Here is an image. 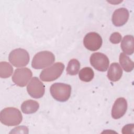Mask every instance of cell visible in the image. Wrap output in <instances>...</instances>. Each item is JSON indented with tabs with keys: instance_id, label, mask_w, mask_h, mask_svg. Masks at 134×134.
Returning <instances> with one entry per match:
<instances>
[{
	"instance_id": "19",
	"label": "cell",
	"mask_w": 134,
	"mask_h": 134,
	"mask_svg": "<svg viewBox=\"0 0 134 134\" xmlns=\"http://www.w3.org/2000/svg\"><path fill=\"white\" fill-rule=\"evenodd\" d=\"M122 36L120 33L118 32H115L113 33L109 38L110 41L114 44L119 43L121 40Z\"/></svg>"
},
{
	"instance_id": "8",
	"label": "cell",
	"mask_w": 134,
	"mask_h": 134,
	"mask_svg": "<svg viewBox=\"0 0 134 134\" xmlns=\"http://www.w3.org/2000/svg\"><path fill=\"white\" fill-rule=\"evenodd\" d=\"M90 61L91 65L99 71L105 72L109 66V59L105 54L100 52L93 53L90 57Z\"/></svg>"
},
{
	"instance_id": "21",
	"label": "cell",
	"mask_w": 134,
	"mask_h": 134,
	"mask_svg": "<svg viewBox=\"0 0 134 134\" xmlns=\"http://www.w3.org/2000/svg\"><path fill=\"white\" fill-rule=\"evenodd\" d=\"M134 125L133 124H128L125 125L122 129V133H127L133 132Z\"/></svg>"
},
{
	"instance_id": "6",
	"label": "cell",
	"mask_w": 134,
	"mask_h": 134,
	"mask_svg": "<svg viewBox=\"0 0 134 134\" xmlns=\"http://www.w3.org/2000/svg\"><path fill=\"white\" fill-rule=\"evenodd\" d=\"M27 91L28 94L32 98H40L44 94L45 86L37 77H34L28 83Z\"/></svg>"
},
{
	"instance_id": "17",
	"label": "cell",
	"mask_w": 134,
	"mask_h": 134,
	"mask_svg": "<svg viewBox=\"0 0 134 134\" xmlns=\"http://www.w3.org/2000/svg\"><path fill=\"white\" fill-rule=\"evenodd\" d=\"M13 72V68L7 62L2 61L0 62V77L1 78H8Z\"/></svg>"
},
{
	"instance_id": "14",
	"label": "cell",
	"mask_w": 134,
	"mask_h": 134,
	"mask_svg": "<svg viewBox=\"0 0 134 134\" xmlns=\"http://www.w3.org/2000/svg\"><path fill=\"white\" fill-rule=\"evenodd\" d=\"M39 108V103L32 99H28L24 102L21 105V109L23 113L31 114L36 112Z\"/></svg>"
},
{
	"instance_id": "3",
	"label": "cell",
	"mask_w": 134,
	"mask_h": 134,
	"mask_svg": "<svg viewBox=\"0 0 134 134\" xmlns=\"http://www.w3.org/2000/svg\"><path fill=\"white\" fill-rule=\"evenodd\" d=\"M54 61V55L51 52L48 51H40L34 57L31 66L35 69H42L51 65Z\"/></svg>"
},
{
	"instance_id": "5",
	"label": "cell",
	"mask_w": 134,
	"mask_h": 134,
	"mask_svg": "<svg viewBox=\"0 0 134 134\" xmlns=\"http://www.w3.org/2000/svg\"><path fill=\"white\" fill-rule=\"evenodd\" d=\"M8 60L14 66L23 67L26 66L30 60L29 54L25 49L17 48L12 51L8 56Z\"/></svg>"
},
{
	"instance_id": "11",
	"label": "cell",
	"mask_w": 134,
	"mask_h": 134,
	"mask_svg": "<svg viewBox=\"0 0 134 134\" xmlns=\"http://www.w3.org/2000/svg\"><path fill=\"white\" fill-rule=\"evenodd\" d=\"M129 13L126 8H119L116 9L112 15V23L116 27L124 25L128 20Z\"/></svg>"
},
{
	"instance_id": "16",
	"label": "cell",
	"mask_w": 134,
	"mask_h": 134,
	"mask_svg": "<svg viewBox=\"0 0 134 134\" xmlns=\"http://www.w3.org/2000/svg\"><path fill=\"white\" fill-rule=\"evenodd\" d=\"M79 76L82 81L88 82L91 81L94 78V73L92 68L85 67L80 71Z\"/></svg>"
},
{
	"instance_id": "10",
	"label": "cell",
	"mask_w": 134,
	"mask_h": 134,
	"mask_svg": "<svg viewBox=\"0 0 134 134\" xmlns=\"http://www.w3.org/2000/svg\"><path fill=\"white\" fill-rule=\"evenodd\" d=\"M127 109V102L124 97L118 98L115 102L111 109V116L117 119L122 117Z\"/></svg>"
},
{
	"instance_id": "12",
	"label": "cell",
	"mask_w": 134,
	"mask_h": 134,
	"mask_svg": "<svg viewBox=\"0 0 134 134\" xmlns=\"http://www.w3.org/2000/svg\"><path fill=\"white\" fill-rule=\"evenodd\" d=\"M122 75V70L118 63L115 62L110 64L107 72V77L112 82L119 81Z\"/></svg>"
},
{
	"instance_id": "20",
	"label": "cell",
	"mask_w": 134,
	"mask_h": 134,
	"mask_svg": "<svg viewBox=\"0 0 134 134\" xmlns=\"http://www.w3.org/2000/svg\"><path fill=\"white\" fill-rule=\"evenodd\" d=\"M10 133H28V129L24 126H19L12 129Z\"/></svg>"
},
{
	"instance_id": "7",
	"label": "cell",
	"mask_w": 134,
	"mask_h": 134,
	"mask_svg": "<svg viewBox=\"0 0 134 134\" xmlns=\"http://www.w3.org/2000/svg\"><path fill=\"white\" fill-rule=\"evenodd\" d=\"M32 75L31 71L27 68L17 69L12 76L13 82L20 87L25 86Z\"/></svg>"
},
{
	"instance_id": "1",
	"label": "cell",
	"mask_w": 134,
	"mask_h": 134,
	"mask_svg": "<svg viewBox=\"0 0 134 134\" xmlns=\"http://www.w3.org/2000/svg\"><path fill=\"white\" fill-rule=\"evenodd\" d=\"M22 120L23 116L21 112L15 107H6L1 111V122L6 126H17L20 124Z\"/></svg>"
},
{
	"instance_id": "15",
	"label": "cell",
	"mask_w": 134,
	"mask_h": 134,
	"mask_svg": "<svg viewBox=\"0 0 134 134\" xmlns=\"http://www.w3.org/2000/svg\"><path fill=\"white\" fill-rule=\"evenodd\" d=\"M119 61L121 67L126 72H129L133 69V62L124 53H121L120 54Z\"/></svg>"
},
{
	"instance_id": "18",
	"label": "cell",
	"mask_w": 134,
	"mask_h": 134,
	"mask_svg": "<svg viewBox=\"0 0 134 134\" xmlns=\"http://www.w3.org/2000/svg\"><path fill=\"white\" fill-rule=\"evenodd\" d=\"M80 69V63L75 59L71 60L68 64L66 68V72L71 75H74L78 73Z\"/></svg>"
},
{
	"instance_id": "13",
	"label": "cell",
	"mask_w": 134,
	"mask_h": 134,
	"mask_svg": "<svg viewBox=\"0 0 134 134\" xmlns=\"http://www.w3.org/2000/svg\"><path fill=\"white\" fill-rule=\"evenodd\" d=\"M120 46L122 51L125 54H132L134 52V41L133 36H125L121 42Z\"/></svg>"
},
{
	"instance_id": "9",
	"label": "cell",
	"mask_w": 134,
	"mask_h": 134,
	"mask_svg": "<svg viewBox=\"0 0 134 134\" xmlns=\"http://www.w3.org/2000/svg\"><path fill=\"white\" fill-rule=\"evenodd\" d=\"M102 43L103 40L101 36L95 32L87 33L83 39V44L85 47L92 51L98 50L101 47Z\"/></svg>"
},
{
	"instance_id": "4",
	"label": "cell",
	"mask_w": 134,
	"mask_h": 134,
	"mask_svg": "<svg viewBox=\"0 0 134 134\" xmlns=\"http://www.w3.org/2000/svg\"><path fill=\"white\" fill-rule=\"evenodd\" d=\"M64 67L62 63L57 62L51 66L43 70L40 73V78L44 82L53 81L61 76Z\"/></svg>"
},
{
	"instance_id": "2",
	"label": "cell",
	"mask_w": 134,
	"mask_h": 134,
	"mask_svg": "<svg viewBox=\"0 0 134 134\" xmlns=\"http://www.w3.org/2000/svg\"><path fill=\"white\" fill-rule=\"evenodd\" d=\"M50 92L52 97L61 102L67 101L71 93V86L67 84L55 83L50 88Z\"/></svg>"
}]
</instances>
